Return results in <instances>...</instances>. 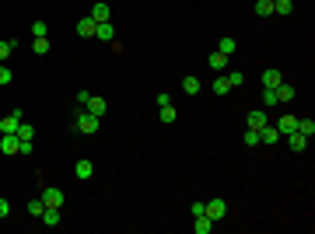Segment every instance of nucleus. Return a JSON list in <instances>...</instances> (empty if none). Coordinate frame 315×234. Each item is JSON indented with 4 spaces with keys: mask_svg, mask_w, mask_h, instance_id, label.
<instances>
[{
    "mask_svg": "<svg viewBox=\"0 0 315 234\" xmlns=\"http://www.w3.org/2000/svg\"><path fill=\"white\" fill-rule=\"evenodd\" d=\"M74 126H77L84 137H91V133H99L102 119H99V116H91V112H77V122H74Z\"/></svg>",
    "mask_w": 315,
    "mask_h": 234,
    "instance_id": "f257e3e1",
    "label": "nucleus"
},
{
    "mask_svg": "<svg viewBox=\"0 0 315 234\" xmlns=\"http://www.w3.org/2000/svg\"><path fill=\"white\" fill-rule=\"evenodd\" d=\"M21 122H25V119H21L18 109H14V112H7V116L0 119V133H18V126H21Z\"/></svg>",
    "mask_w": 315,
    "mask_h": 234,
    "instance_id": "f03ea898",
    "label": "nucleus"
},
{
    "mask_svg": "<svg viewBox=\"0 0 315 234\" xmlns=\"http://www.w3.org/2000/svg\"><path fill=\"white\" fill-rule=\"evenodd\" d=\"M224 214H228L224 199H207V217H210L214 224H221V220H224Z\"/></svg>",
    "mask_w": 315,
    "mask_h": 234,
    "instance_id": "7ed1b4c3",
    "label": "nucleus"
},
{
    "mask_svg": "<svg viewBox=\"0 0 315 234\" xmlns=\"http://www.w3.org/2000/svg\"><path fill=\"white\" fill-rule=\"evenodd\" d=\"M95 32H99V21L91 18V14H84V18L77 21V35H81V39H91Z\"/></svg>",
    "mask_w": 315,
    "mask_h": 234,
    "instance_id": "20e7f679",
    "label": "nucleus"
},
{
    "mask_svg": "<svg viewBox=\"0 0 315 234\" xmlns=\"http://www.w3.org/2000/svg\"><path fill=\"white\" fill-rule=\"evenodd\" d=\"M42 203H46V206H63V193H60L56 185H46V189H42Z\"/></svg>",
    "mask_w": 315,
    "mask_h": 234,
    "instance_id": "39448f33",
    "label": "nucleus"
},
{
    "mask_svg": "<svg viewBox=\"0 0 315 234\" xmlns=\"http://www.w3.org/2000/svg\"><path fill=\"white\" fill-rule=\"evenodd\" d=\"M273 91H277V101H280V105H287V101H294V95H298V91H294V84H284V80L277 84Z\"/></svg>",
    "mask_w": 315,
    "mask_h": 234,
    "instance_id": "423d86ee",
    "label": "nucleus"
},
{
    "mask_svg": "<svg viewBox=\"0 0 315 234\" xmlns=\"http://www.w3.org/2000/svg\"><path fill=\"white\" fill-rule=\"evenodd\" d=\"M0 151L7 157H14L18 154V137H14V133H0Z\"/></svg>",
    "mask_w": 315,
    "mask_h": 234,
    "instance_id": "0eeeda50",
    "label": "nucleus"
},
{
    "mask_svg": "<svg viewBox=\"0 0 315 234\" xmlns=\"http://www.w3.org/2000/svg\"><path fill=\"white\" fill-rule=\"evenodd\" d=\"M105 109H109V105H105V98H99V95H91L88 98V105H84V112H91V116H105Z\"/></svg>",
    "mask_w": 315,
    "mask_h": 234,
    "instance_id": "6e6552de",
    "label": "nucleus"
},
{
    "mask_svg": "<svg viewBox=\"0 0 315 234\" xmlns=\"http://www.w3.org/2000/svg\"><path fill=\"white\" fill-rule=\"evenodd\" d=\"M298 130V116H280V122H277V133L280 137H291Z\"/></svg>",
    "mask_w": 315,
    "mask_h": 234,
    "instance_id": "1a4fd4ad",
    "label": "nucleus"
},
{
    "mask_svg": "<svg viewBox=\"0 0 315 234\" xmlns=\"http://www.w3.org/2000/svg\"><path fill=\"white\" fill-rule=\"evenodd\" d=\"M74 175H77L81 182H88V178L95 175V164H91V161H88V157H81L77 164H74Z\"/></svg>",
    "mask_w": 315,
    "mask_h": 234,
    "instance_id": "9d476101",
    "label": "nucleus"
},
{
    "mask_svg": "<svg viewBox=\"0 0 315 234\" xmlns=\"http://www.w3.org/2000/svg\"><path fill=\"white\" fill-rule=\"evenodd\" d=\"M91 18L99 21H112V7H109V4H105V0H99V4H95V7H91Z\"/></svg>",
    "mask_w": 315,
    "mask_h": 234,
    "instance_id": "9b49d317",
    "label": "nucleus"
},
{
    "mask_svg": "<svg viewBox=\"0 0 315 234\" xmlns=\"http://www.w3.org/2000/svg\"><path fill=\"white\" fill-rule=\"evenodd\" d=\"M193 231H196V234H210V231H214V220H210L207 214L193 217Z\"/></svg>",
    "mask_w": 315,
    "mask_h": 234,
    "instance_id": "f8f14e48",
    "label": "nucleus"
},
{
    "mask_svg": "<svg viewBox=\"0 0 315 234\" xmlns=\"http://www.w3.org/2000/svg\"><path fill=\"white\" fill-rule=\"evenodd\" d=\"M259 143H280V133H277V126H270V122H266V126L259 130Z\"/></svg>",
    "mask_w": 315,
    "mask_h": 234,
    "instance_id": "ddd939ff",
    "label": "nucleus"
},
{
    "mask_svg": "<svg viewBox=\"0 0 315 234\" xmlns=\"http://www.w3.org/2000/svg\"><path fill=\"white\" fill-rule=\"evenodd\" d=\"M228 59H231V56H224V53H210L207 63H210V70H214V74H221V70L228 67Z\"/></svg>",
    "mask_w": 315,
    "mask_h": 234,
    "instance_id": "4468645a",
    "label": "nucleus"
},
{
    "mask_svg": "<svg viewBox=\"0 0 315 234\" xmlns=\"http://www.w3.org/2000/svg\"><path fill=\"white\" fill-rule=\"evenodd\" d=\"M287 140V147H291V151H298V154H301V151H305V147H308V137H301V133H291V137H284Z\"/></svg>",
    "mask_w": 315,
    "mask_h": 234,
    "instance_id": "2eb2a0df",
    "label": "nucleus"
},
{
    "mask_svg": "<svg viewBox=\"0 0 315 234\" xmlns=\"http://www.w3.org/2000/svg\"><path fill=\"white\" fill-rule=\"evenodd\" d=\"M95 39H102V42H112V39H116V28H112V21H102L99 32H95Z\"/></svg>",
    "mask_w": 315,
    "mask_h": 234,
    "instance_id": "dca6fc26",
    "label": "nucleus"
},
{
    "mask_svg": "<svg viewBox=\"0 0 315 234\" xmlns=\"http://www.w3.org/2000/svg\"><path fill=\"white\" fill-rule=\"evenodd\" d=\"M245 122H249V130H263V126L270 122V116H266V112H249Z\"/></svg>",
    "mask_w": 315,
    "mask_h": 234,
    "instance_id": "f3484780",
    "label": "nucleus"
},
{
    "mask_svg": "<svg viewBox=\"0 0 315 234\" xmlns=\"http://www.w3.org/2000/svg\"><path fill=\"white\" fill-rule=\"evenodd\" d=\"M280 70H277V67H270V70H263V88H277V84H280Z\"/></svg>",
    "mask_w": 315,
    "mask_h": 234,
    "instance_id": "a211bd4d",
    "label": "nucleus"
},
{
    "mask_svg": "<svg viewBox=\"0 0 315 234\" xmlns=\"http://www.w3.org/2000/svg\"><path fill=\"white\" fill-rule=\"evenodd\" d=\"M273 14H280V18L294 14V4H291V0H273Z\"/></svg>",
    "mask_w": 315,
    "mask_h": 234,
    "instance_id": "6ab92c4d",
    "label": "nucleus"
},
{
    "mask_svg": "<svg viewBox=\"0 0 315 234\" xmlns=\"http://www.w3.org/2000/svg\"><path fill=\"white\" fill-rule=\"evenodd\" d=\"M235 49H238V42L231 39V35H224L221 46H217V53H224V56H235Z\"/></svg>",
    "mask_w": 315,
    "mask_h": 234,
    "instance_id": "aec40b11",
    "label": "nucleus"
},
{
    "mask_svg": "<svg viewBox=\"0 0 315 234\" xmlns=\"http://www.w3.org/2000/svg\"><path fill=\"white\" fill-rule=\"evenodd\" d=\"M298 133L312 140V137H315V122H312V119H298Z\"/></svg>",
    "mask_w": 315,
    "mask_h": 234,
    "instance_id": "412c9836",
    "label": "nucleus"
},
{
    "mask_svg": "<svg viewBox=\"0 0 315 234\" xmlns=\"http://www.w3.org/2000/svg\"><path fill=\"white\" fill-rule=\"evenodd\" d=\"M14 49H18V42H14V39H0V63H4V59L11 56Z\"/></svg>",
    "mask_w": 315,
    "mask_h": 234,
    "instance_id": "4be33fe9",
    "label": "nucleus"
},
{
    "mask_svg": "<svg viewBox=\"0 0 315 234\" xmlns=\"http://www.w3.org/2000/svg\"><path fill=\"white\" fill-rule=\"evenodd\" d=\"M228 91H231V84H228V77H224V74H217V80H214V95H228Z\"/></svg>",
    "mask_w": 315,
    "mask_h": 234,
    "instance_id": "5701e85b",
    "label": "nucleus"
},
{
    "mask_svg": "<svg viewBox=\"0 0 315 234\" xmlns=\"http://www.w3.org/2000/svg\"><path fill=\"white\" fill-rule=\"evenodd\" d=\"M256 14L259 18H270L273 14V0H256Z\"/></svg>",
    "mask_w": 315,
    "mask_h": 234,
    "instance_id": "b1692460",
    "label": "nucleus"
},
{
    "mask_svg": "<svg viewBox=\"0 0 315 234\" xmlns=\"http://www.w3.org/2000/svg\"><path fill=\"white\" fill-rule=\"evenodd\" d=\"M175 109H172V105H165V109H161V112H158V119H161V122H165V126H172V122H175Z\"/></svg>",
    "mask_w": 315,
    "mask_h": 234,
    "instance_id": "393cba45",
    "label": "nucleus"
},
{
    "mask_svg": "<svg viewBox=\"0 0 315 234\" xmlns=\"http://www.w3.org/2000/svg\"><path fill=\"white\" fill-rule=\"evenodd\" d=\"M182 91L186 95H200V77H186L182 80Z\"/></svg>",
    "mask_w": 315,
    "mask_h": 234,
    "instance_id": "a878e982",
    "label": "nucleus"
},
{
    "mask_svg": "<svg viewBox=\"0 0 315 234\" xmlns=\"http://www.w3.org/2000/svg\"><path fill=\"white\" fill-rule=\"evenodd\" d=\"M263 105H266V109H277V105H280V101H277V91H273V88H263Z\"/></svg>",
    "mask_w": 315,
    "mask_h": 234,
    "instance_id": "bb28decb",
    "label": "nucleus"
},
{
    "mask_svg": "<svg viewBox=\"0 0 315 234\" xmlns=\"http://www.w3.org/2000/svg\"><path fill=\"white\" fill-rule=\"evenodd\" d=\"M14 137H18V140H35V130H32V122H21Z\"/></svg>",
    "mask_w": 315,
    "mask_h": 234,
    "instance_id": "cd10ccee",
    "label": "nucleus"
},
{
    "mask_svg": "<svg viewBox=\"0 0 315 234\" xmlns=\"http://www.w3.org/2000/svg\"><path fill=\"white\" fill-rule=\"evenodd\" d=\"M32 35H35V39H49V25H46V21H35V25H32Z\"/></svg>",
    "mask_w": 315,
    "mask_h": 234,
    "instance_id": "c85d7f7f",
    "label": "nucleus"
},
{
    "mask_svg": "<svg viewBox=\"0 0 315 234\" xmlns=\"http://www.w3.org/2000/svg\"><path fill=\"white\" fill-rule=\"evenodd\" d=\"M28 214H35V217H42V214H46V203H42V196L28 203Z\"/></svg>",
    "mask_w": 315,
    "mask_h": 234,
    "instance_id": "c756f323",
    "label": "nucleus"
},
{
    "mask_svg": "<svg viewBox=\"0 0 315 234\" xmlns=\"http://www.w3.org/2000/svg\"><path fill=\"white\" fill-rule=\"evenodd\" d=\"M245 147H259V130H245Z\"/></svg>",
    "mask_w": 315,
    "mask_h": 234,
    "instance_id": "7c9ffc66",
    "label": "nucleus"
},
{
    "mask_svg": "<svg viewBox=\"0 0 315 234\" xmlns=\"http://www.w3.org/2000/svg\"><path fill=\"white\" fill-rule=\"evenodd\" d=\"M32 151H35V143H32V140H18V154H32Z\"/></svg>",
    "mask_w": 315,
    "mask_h": 234,
    "instance_id": "2f4dec72",
    "label": "nucleus"
},
{
    "mask_svg": "<svg viewBox=\"0 0 315 234\" xmlns=\"http://www.w3.org/2000/svg\"><path fill=\"white\" fill-rule=\"evenodd\" d=\"M32 49H35L39 56H46V53H49V39H35V46H32Z\"/></svg>",
    "mask_w": 315,
    "mask_h": 234,
    "instance_id": "473e14b6",
    "label": "nucleus"
},
{
    "mask_svg": "<svg viewBox=\"0 0 315 234\" xmlns=\"http://www.w3.org/2000/svg\"><path fill=\"white\" fill-rule=\"evenodd\" d=\"M242 80H245V74H242V70H231V74H228V84H231V88H238Z\"/></svg>",
    "mask_w": 315,
    "mask_h": 234,
    "instance_id": "72a5a7b5",
    "label": "nucleus"
},
{
    "mask_svg": "<svg viewBox=\"0 0 315 234\" xmlns=\"http://www.w3.org/2000/svg\"><path fill=\"white\" fill-rule=\"evenodd\" d=\"M189 214H193V217H200V214H207V203H203V199H196V203H193V206H189Z\"/></svg>",
    "mask_w": 315,
    "mask_h": 234,
    "instance_id": "f704fd0d",
    "label": "nucleus"
},
{
    "mask_svg": "<svg viewBox=\"0 0 315 234\" xmlns=\"http://www.w3.org/2000/svg\"><path fill=\"white\" fill-rule=\"evenodd\" d=\"M11 80H14V74H11V70L0 63V84H11Z\"/></svg>",
    "mask_w": 315,
    "mask_h": 234,
    "instance_id": "c9c22d12",
    "label": "nucleus"
},
{
    "mask_svg": "<svg viewBox=\"0 0 315 234\" xmlns=\"http://www.w3.org/2000/svg\"><path fill=\"white\" fill-rule=\"evenodd\" d=\"M4 217H11V203H7V199L0 196V220H4Z\"/></svg>",
    "mask_w": 315,
    "mask_h": 234,
    "instance_id": "e433bc0d",
    "label": "nucleus"
}]
</instances>
